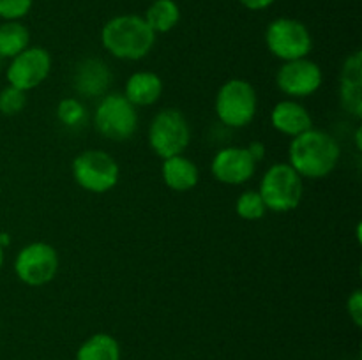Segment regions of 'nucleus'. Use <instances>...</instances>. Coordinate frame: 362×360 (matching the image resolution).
Returning a JSON list of instances; mask_svg holds the SVG:
<instances>
[{
	"label": "nucleus",
	"mask_w": 362,
	"mask_h": 360,
	"mask_svg": "<svg viewBox=\"0 0 362 360\" xmlns=\"http://www.w3.org/2000/svg\"><path fill=\"white\" fill-rule=\"evenodd\" d=\"M339 157L341 148L334 136L313 127L293 138L288 148V164L303 179H324L331 175Z\"/></svg>",
	"instance_id": "f257e3e1"
},
{
	"label": "nucleus",
	"mask_w": 362,
	"mask_h": 360,
	"mask_svg": "<svg viewBox=\"0 0 362 360\" xmlns=\"http://www.w3.org/2000/svg\"><path fill=\"white\" fill-rule=\"evenodd\" d=\"M101 42L108 53L120 60H140L151 53L156 32L144 16L120 14L106 21L101 30Z\"/></svg>",
	"instance_id": "f03ea898"
},
{
	"label": "nucleus",
	"mask_w": 362,
	"mask_h": 360,
	"mask_svg": "<svg viewBox=\"0 0 362 360\" xmlns=\"http://www.w3.org/2000/svg\"><path fill=\"white\" fill-rule=\"evenodd\" d=\"M258 193H260L267 210L281 212V214L296 210L303 201V176L288 162L272 164L265 172Z\"/></svg>",
	"instance_id": "7ed1b4c3"
},
{
	"label": "nucleus",
	"mask_w": 362,
	"mask_h": 360,
	"mask_svg": "<svg viewBox=\"0 0 362 360\" xmlns=\"http://www.w3.org/2000/svg\"><path fill=\"white\" fill-rule=\"evenodd\" d=\"M258 99L253 85L240 78L228 80L216 95V115L228 127H246L257 115Z\"/></svg>",
	"instance_id": "20e7f679"
},
{
	"label": "nucleus",
	"mask_w": 362,
	"mask_h": 360,
	"mask_svg": "<svg viewBox=\"0 0 362 360\" xmlns=\"http://www.w3.org/2000/svg\"><path fill=\"white\" fill-rule=\"evenodd\" d=\"M191 141V127L182 112L161 109L148 127V143L161 159L180 155Z\"/></svg>",
	"instance_id": "39448f33"
},
{
	"label": "nucleus",
	"mask_w": 362,
	"mask_h": 360,
	"mask_svg": "<svg viewBox=\"0 0 362 360\" xmlns=\"http://www.w3.org/2000/svg\"><path fill=\"white\" fill-rule=\"evenodd\" d=\"M265 44L276 59L288 62L306 59L313 48V39L303 21L296 18H278L271 21L265 30Z\"/></svg>",
	"instance_id": "423d86ee"
},
{
	"label": "nucleus",
	"mask_w": 362,
	"mask_h": 360,
	"mask_svg": "<svg viewBox=\"0 0 362 360\" xmlns=\"http://www.w3.org/2000/svg\"><path fill=\"white\" fill-rule=\"evenodd\" d=\"M73 176L78 186L90 193H108L117 186L120 168L105 150H85L73 161Z\"/></svg>",
	"instance_id": "0eeeda50"
},
{
	"label": "nucleus",
	"mask_w": 362,
	"mask_h": 360,
	"mask_svg": "<svg viewBox=\"0 0 362 360\" xmlns=\"http://www.w3.org/2000/svg\"><path fill=\"white\" fill-rule=\"evenodd\" d=\"M95 129L112 141H126L138 127L136 106L122 94H108L99 101L94 113Z\"/></svg>",
	"instance_id": "6e6552de"
},
{
	"label": "nucleus",
	"mask_w": 362,
	"mask_h": 360,
	"mask_svg": "<svg viewBox=\"0 0 362 360\" xmlns=\"http://www.w3.org/2000/svg\"><path fill=\"white\" fill-rule=\"evenodd\" d=\"M59 270V254L46 242H32L18 253L14 272L28 286H45L53 281Z\"/></svg>",
	"instance_id": "1a4fd4ad"
},
{
	"label": "nucleus",
	"mask_w": 362,
	"mask_h": 360,
	"mask_svg": "<svg viewBox=\"0 0 362 360\" xmlns=\"http://www.w3.org/2000/svg\"><path fill=\"white\" fill-rule=\"evenodd\" d=\"M52 71V55L41 46L27 48L13 59L7 67V81L11 87L28 92L39 87Z\"/></svg>",
	"instance_id": "9d476101"
},
{
	"label": "nucleus",
	"mask_w": 362,
	"mask_h": 360,
	"mask_svg": "<svg viewBox=\"0 0 362 360\" xmlns=\"http://www.w3.org/2000/svg\"><path fill=\"white\" fill-rule=\"evenodd\" d=\"M279 90L292 97H308L322 85V69L317 62L306 59L288 60L276 74Z\"/></svg>",
	"instance_id": "9b49d317"
},
{
	"label": "nucleus",
	"mask_w": 362,
	"mask_h": 360,
	"mask_svg": "<svg viewBox=\"0 0 362 360\" xmlns=\"http://www.w3.org/2000/svg\"><path fill=\"white\" fill-rule=\"evenodd\" d=\"M255 169H257V161L244 147L221 148L214 155L211 164L214 179L228 186H240L247 182L255 175Z\"/></svg>",
	"instance_id": "f8f14e48"
},
{
	"label": "nucleus",
	"mask_w": 362,
	"mask_h": 360,
	"mask_svg": "<svg viewBox=\"0 0 362 360\" xmlns=\"http://www.w3.org/2000/svg\"><path fill=\"white\" fill-rule=\"evenodd\" d=\"M339 101L354 119L362 116V53L356 52L345 60L339 78Z\"/></svg>",
	"instance_id": "ddd939ff"
},
{
	"label": "nucleus",
	"mask_w": 362,
	"mask_h": 360,
	"mask_svg": "<svg viewBox=\"0 0 362 360\" xmlns=\"http://www.w3.org/2000/svg\"><path fill=\"white\" fill-rule=\"evenodd\" d=\"M112 83V73L108 66L99 59H85L74 71L73 87L85 97L103 95Z\"/></svg>",
	"instance_id": "4468645a"
},
{
	"label": "nucleus",
	"mask_w": 362,
	"mask_h": 360,
	"mask_svg": "<svg viewBox=\"0 0 362 360\" xmlns=\"http://www.w3.org/2000/svg\"><path fill=\"white\" fill-rule=\"evenodd\" d=\"M271 124L279 133L296 138L313 127V119L303 104L292 99H285L272 108Z\"/></svg>",
	"instance_id": "2eb2a0df"
},
{
	"label": "nucleus",
	"mask_w": 362,
	"mask_h": 360,
	"mask_svg": "<svg viewBox=\"0 0 362 360\" xmlns=\"http://www.w3.org/2000/svg\"><path fill=\"white\" fill-rule=\"evenodd\" d=\"M161 173L166 186L177 193H186V191L193 189L200 179L197 164L191 159L184 157L182 154L163 159Z\"/></svg>",
	"instance_id": "dca6fc26"
},
{
	"label": "nucleus",
	"mask_w": 362,
	"mask_h": 360,
	"mask_svg": "<svg viewBox=\"0 0 362 360\" xmlns=\"http://www.w3.org/2000/svg\"><path fill=\"white\" fill-rule=\"evenodd\" d=\"M163 94V80L151 71L131 74L124 95L134 106H151L159 101Z\"/></svg>",
	"instance_id": "f3484780"
},
{
	"label": "nucleus",
	"mask_w": 362,
	"mask_h": 360,
	"mask_svg": "<svg viewBox=\"0 0 362 360\" xmlns=\"http://www.w3.org/2000/svg\"><path fill=\"white\" fill-rule=\"evenodd\" d=\"M76 360H120V344L113 335L99 332L78 348Z\"/></svg>",
	"instance_id": "a211bd4d"
},
{
	"label": "nucleus",
	"mask_w": 362,
	"mask_h": 360,
	"mask_svg": "<svg viewBox=\"0 0 362 360\" xmlns=\"http://www.w3.org/2000/svg\"><path fill=\"white\" fill-rule=\"evenodd\" d=\"M145 21L156 34H165L177 27L180 20L179 4L175 0H154L145 11Z\"/></svg>",
	"instance_id": "6ab92c4d"
},
{
	"label": "nucleus",
	"mask_w": 362,
	"mask_h": 360,
	"mask_svg": "<svg viewBox=\"0 0 362 360\" xmlns=\"http://www.w3.org/2000/svg\"><path fill=\"white\" fill-rule=\"evenodd\" d=\"M30 32L20 21H4L0 25V59H14L28 48Z\"/></svg>",
	"instance_id": "aec40b11"
},
{
	"label": "nucleus",
	"mask_w": 362,
	"mask_h": 360,
	"mask_svg": "<svg viewBox=\"0 0 362 360\" xmlns=\"http://www.w3.org/2000/svg\"><path fill=\"white\" fill-rule=\"evenodd\" d=\"M235 212L246 221H258L265 215L267 207L258 191H244L235 201Z\"/></svg>",
	"instance_id": "412c9836"
},
{
	"label": "nucleus",
	"mask_w": 362,
	"mask_h": 360,
	"mask_svg": "<svg viewBox=\"0 0 362 360\" xmlns=\"http://www.w3.org/2000/svg\"><path fill=\"white\" fill-rule=\"evenodd\" d=\"M57 119L66 127L81 126L85 119H87V109H85V106L78 99L66 97L57 106Z\"/></svg>",
	"instance_id": "4be33fe9"
},
{
	"label": "nucleus",
	"mask_w": 362,
	"mask_h": 360,
	"mask_svg": "<svg viewBox=\"0 0 362 360\" xmlns=\"http://www.w3.org/2000/svg\"><path fill=\"white\" fill-rule=\"evenodd\" d=\"M27 104V95L16 87H6L0 92V113L7 116L18 115Z\"/></svg>",
	"instance_id": "5701e85b"
},
{
	"label": "nucleus",
	"mask_w": 362,
	"mask_h": 360,
	"mask_svg": "<svg viewBox=\"0 0 362 360\" xmlns=\"http://www.w3.org/2000/svg\"><path fill=\"white\" fill-rule=\"evenodd\" d=\"M32 9V0H0V18L4 21H20Z\"/></svg>",
	"instance_id": "b1692460"
},
{
	"label": "nucleus",
	"mask_w": 362,
	"mask_h": 360,
	"mask_svg": "<svg viewBox=\"0 0 362 360\" xmlns=\"http://www.w3.org/2000/svg\"><path fill=\"white\" fill-rule=\"evenodd\" d=\"M346 311H349V316L352 318L356 327H361L362 325V292L361 289H356V292L349 296Z\"/></svg>",
	"instance_id": "393cba45"
},
{
	"label": "nucleus",
	"mask_w": 362,
	"mask_h": 360,
	"mask_svg": "<svg viewBox=\"0 0 362 360\" xmlns=\"http://www.w3.org/2000/svg\"><path fill=\"white\" fill-rule=\"evenodd\" d=\"M239 2L250 11H264L271 7L276 0H239Z\"/></svg>",
	"instance_id": "a878e982"
},
{
	"label": "nucleus",
	"mask_w": 362,
	"mask_h": 360,
	"mask_svg": "<svg viewBox=\"0 0 362 360\" xmlns=\"http://www.w3.org/2000/svg\"><path fill=\"white\" fill-rule=\"evenodd\" d=\"M247 150H250L251 157L255 159V161H262V159L265 157V145L260 143V141H253V143L250 145V147H246Z\"/></svg>",
	"instance_id": "bb28decb"
},
{
	"label": "nucleus",
	"mask_w": 362,
	"mask_h": 360,
	"mask_svg": "<svg viewBox=\"0 0 362 360\" xmlns=\"http://www.w3.org/2000/svg\"><path fill=\"white\" fill-rule=\"evenodd\" d=\"M11 244V236L7 233H0V247H7Z\"/></svg>",
	"instance_id": "cd10ccee"
},
{
	"label": "nucleus",
	"mask_w": 362,
	"mask_h": 360,
	"mask_svg": "<svg viewBox=\"0 0 362 360\" xmlns=\"http://www.w3.org/2000/svg\"><path fill=\"white\" fill-rule=\"evenodd\" d=\"M361 133H362V131H361V127H359V129H357V134H356V141H357V148H359V150H361Z\"/></svg>",
	"instance_id": "c85d7f7f"
},
{
	"label": "nucleus",
	"mask_w": 362,
	"mask_h": 360,
	"mask_svg": "<svg viewBox=\"0 0 362 360\" xmlns=\"http://www.w3.org/2000/svg\"><path fill=\"white\" fill-rule=\"evenodd\" d=\"M4 265V247H0V268Z\"/></svg>",
	"instance_id": "c756f323"
}]
</instances>
